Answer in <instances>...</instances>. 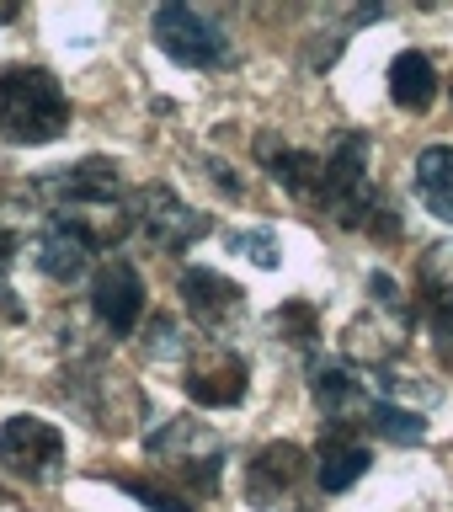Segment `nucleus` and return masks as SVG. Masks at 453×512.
<instances>
[{
    "mask_svg": "<svg viewBox=\"0 0 453 512\" xmlns=\"http://www.w3.org/2000/svg\"><path fill=\"white\" fill-rule=\"evenodd\" d=\"M70 128V96L38 64L0 70V139L11 144H54Z\"/></svg>",
    "mask_w": 453,
    "mask_h": 512,
    "instance_id": "f257e3e1",
    "label": "nucleus"
},
{
    "mask_svg": "<svg viewBox=\"0 0 453 512\" xmlns=\"http://www.w3.org/2000/svg\"><path fill=\"white\" fill-rule=\"evenodd\" d=\"M144 454L160 470V480L182 491H198V496H214L219 491V475H224V438L214 427L192 422V416H176V422L155 427L144 438Z\"/></svg>",
    "mask_w": 453,
    "mask_h": 512,
    "instance_id": "f03ea898",
    "label": "nucleus"
},
{
    "mask_svg": "<svg viewBox=\"0 0 453 512\" xmlns=\"http://www.w3.org/2000/svg\"><path fill=\"white\" fill-rule=\"evenodd\" d=\"M315 464L299 443H267L246 464V502L251 512H315L320 507Z\"/></svg>",
    "mask_w": 453,
    "mask_h": 512,
    "instance_id": "7ed1b4c3",
    "label": "nucleus"
},
{
    "mask_svg": "<svg viewBox=\"0 0 453 512\" xmlns=\"http://www.w3.org/2000/svg\"><path fill=\"white\" fill-rule=\"evenodd\" d=\"M128 219L139 224V235L150 240L155 251H187L198 246V240L214 230V219L198 214L192 203H182L166 182H150L134 192V208H128Z\"/></svg>",
    "mask_w": 453,
    "mask_h": 512,
    "instance_id": "20e7f679",
    "label": "nucleus"
},
{
    "mask_svg": "<svg viewBox=\"0 0 453 512\" xmlns=\"http://www.w3.org/2000/svg\"><path fill=\"white\" fill-rule=\"evenodd\" d=\"M0 464L27 486H48L64 470V432L43 416H6L0 422Z\"/></svg>",
    "mask_w": 453,
    "mask_h": 512,
    "instance_id": "39448f33",
    "label": "nucleus"
},
{
    "mask_svg": "<svg viewBox=\"0 0 453 512\" xmlns=\"http://www.w3.org/2000/svg\"><path fill=\"white\" fill-rule=\"evenodd\" d=\"M150 32H155L160 54L176 59V64H187V70H219V64L235 59L230 38H224V32L208 22V16H198L192 6H160Z\"/></svg>",
    "mask_w": 453,
    "mask_h": 512,
    "instance_id": "423d86ee",
    "label": "nucleus"
},
{
    "mask_svg": "<svg viewBox=\"0 0 453 512\" xmlns=\"http://www.w3.org/2000/svg\"><path fill=\"white\" fill-rule=\"evenodd\" d=\"M176 294H182L187 315L198 320L203 331H219V336L235 331L240 315H246V294L214 267H187L182 278H176Z\"/></svg>",
    "mask_w": 453,
    "mask_h": 512,
    "instance_id": "0eeeda50",
    "label": "nucleus"
},
{
    "mask_svg": "<svg viewBox=\"0 0 453 512\" xmlns=\"http://www.w3.org/2000/svg\"><path fill=\"white\" fill-rule=\"evenodd\" d=\"M91 310L112 336H134V326L144 320V278L134 272V262H107L96 272Z\"/></svg>",
    "mask_w": 453,
    "mask_h": 512,
    "instance_id": "6e6552de",
    "label": "nucleus"
},
{
    "mask_svg": "<svg viewBox=\"0 0 453 512\" xmlns=\"http://www.w3.org/2000/svg\"><path fill=\"white\" fill-rule=\"evenodd\" d=\"M246 358L230 347H203L198 358L187 363V395L198 400V406H240L246 400Z\"/></svg>",
    "mask_w": 453,
    "mask_h": 512,
    "instance_id": "1a4fd4ad",
    "label": "nucleus"
},
{
    "mask_svg": "<svg viewBox=\"0 0 453 512\" xmlns=\"http://www.w3.org/2000/svg\"><path fill=\"white\" fill-rule=\"evenodd\" d=\"M96 240L70 219H48V230L38 235V272L48 283H80L91 272Z\"/></svg>",
    "mask_w": 453,
    "mask_h": 512,
    "instance_id": "9d476101",
    "label": "nucleus"
},
{
    "mask_svg": "<svg viewBox=\"0 0 453 512\" xmlns=\"http://www.w3.org/2000/svg\"><path fill=\"white\" fill-rule=\"evenodd\" d=\"M368 464H374L368 443H363V438H352L347 427H331L326 438H320V448H315V480H320V491H326V496L352 491V486L363 480Z\"/></svg>",
    "mask_w": 453,
    "mask_h": 512,
    "instance_id": "9b49d317",
    "label": "nucleus"
},
{
    "mask_svg": "<svg viewBox=\"0 0 453 512\" xmlns=\"http://www.w3.org/2000/svg\"><path fill=\"white\" fill-rule=\"evenodd\" d=\"M256 155L267 160L272 182H278L283 192H294L299 203H315V208H320V192H326V160H320V155H310V150H288V144H278L272 134L256 144Z\"/></svg>",
    "mask_w": 453,
    "mask_h": 512,
    "instance_id": "f8f14e48",
    "label": "nucleus"
},
{
    "mask_svg": "<svg viewBox=\"0 0 453 512\" xmlns=\"http://www.w3.org/2000/svg\"><path fill=\"white\" fill-rule=\"evenodd\" d=\"M432 96H438V70L422 48H400L390 59V102L400 112H427Z\"/></svg>",
    "mask_w": 453,
    "mask_h": 512,
    "instance_id": "ddd939ff",
    "label": "nucleus"
},
{
    "mask_svg": "<svg viewBox=\"0 0 453 512\" xmlns=\"http://www.w3.org/2000/svg\"><path fill=\"white\" fill-rule=\"evenodd\" d=\"M416 198L427 203L432 219L453 224V144H427L416 155Z\"/></svg>",
    "mask_w": 453,
    "mask_h": 512,
    "instance_id": "4468645a",
    "label": "nucleus"
},
{
    "mask_svg": "<svg viewBox=\"0 0 453 512\" xmlns=\"http://www.w3.org/2000/svg\"><path fill=\"white\" fill-rule=\"evenodd\" d=\"M315 406L331 416V427H347L352 416H368V390L342 363H326V368H315Z\"/></svg>",
    "mask_w": 453,
    "mask_h": 512,
    "instance_id": "2eb2a0df",
    "label": "nucleus"
},
{
    "mask_svg": "<svg viewBox=\"0 0 453 512\" xmlns=\"http://www.w3.org/2000/svg\"><path fill=\"white\" fill-rule=\"evenodd\" d=\"M422 315H453V246H432L416 267Z\"/></svg>",
    "mask_w": 453,
    "mask_h": 512,
    "instance_id": "dca6fc26",
    "label": "nucleus"
},
{
    "mask_svg": "<svg viewBox=\"0 0 453 512\" xmlns=\"http://www.w3.org/2000/svg\"><path fill=\"white\" fill-rule=\"evenodd\" d=\"M368 422H374V432L390 443H422L427 438V416L395 406V400H368Z\"/></svg>",
    "mask_w": 453,
    "mask_h": 512,
    "instance_id": "f3484780",
    "label": "nucleus"
},
{
    "mask_svg": "<svg viewBox=\"0 0 453 512\" xmlns=\"http://www.w3.org/2000/svg\"><path fill=\"white\" fill-rule=\"evenodd\" d=\"M272 331H278L283 336V342H294L299 352H310L315 342H320V320H315V310H310V304H283V310L278 315H272Z\"/></svg>",
    "mask_w": 453,
    "mask_h": 512,
    "instance_id": "a211bd4d",
    "label": "nucleus"
},
{
    "mask_svg": "<svg viewBox=\"0 0 453 512\" xmlns=\"http://www.w3.org/2000/svg\"><path fill=\"white\" fill-rule=\"evenodd\" d=\"M230 251H235V256H251L256 267H278V262H283L278 235H272V230H235V235H230Z\"/></svg>",
    "mask_w": 453,
    "mask_h": 512,
    "instance_id": "6ab92c4d",
    "label": "nucleus"
},
{
    "mask_svg": "<svg viewBox=\"0 0 453 512\" xmlns=\"http://www.w3.org/2000/svg\"><path fill=\"white\" fill-rule=\"evenodd\" d=\"M123 491L134 496V502H144L150 512H192L187 496H176L166 480H155V486H150V480H123Z\"/></svg>",
    "mask_w": 453,
    "mask_h": 512,
    "instance_id": "aec40b11",
    "label": "nucleus"
},
{
    "mask_svg": "<svg viewBox=\"0 0 453 512\" xmlns=\"http://www.w3.org/2000/svg\"><path fill=\"white\" fill-rule=\"evenodd\" d=\"M11 256H16V235L0 230V294H6V272H11Z\"/></svg>",
    "mask_w": 453,
    "mask_h": 512,
    "instance_id": "412c9836",
    "label": "nucleus"
},
{
    "mask_svg": "<svg viewBox=\"0 0 453 512\" xmlns=\"http://www.w3.org/2000/svg\"><path fill=\"white\" fill-rule=\"evenodd\" d=\"M11 16H16V11H11V6H0V22H11Z\"/></svg>",
    "mask_w": 453,
    "mask_h": 512,
    "instance_id": "4be33fe9",
    "label": "nucleus"
}]
</instances>
